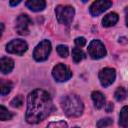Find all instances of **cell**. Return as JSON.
I'll return each instance as SVG.
<instances>
[{
	"mask_svg": "<svg viewBox=\"0 0 128 128\" xmlns=\"http://www.w3.org/2000/svg\"><path fill=\"white\" fill-rule=\"evenodd\" d=\"M55 107L48 92L40 89L32 91L27 99L26 121L30 124H36L47 118Z\"/></svg>",
	"mask_w": 128,
	"mask_h": 128,
	"instance_id": "cell-1",
	"label": "cell"
},
{
	"mask_svg": "<svg viewBox=\"0 0 128 128\" xmlns=\"http://www.w3.org/2000/svg\"><path fill=\"white\" fill-rule=\"evenodd\" d=\"M61 107L68 117H79L84 110L82 100L75 94L64 96L61 100Z\"/></svg>",
	"mask_w": 128,
	"mask_h": 128,
	"instance_id": "cell-2",
	"label": "cell"
},
{
	"mask_svg": "<svg viewBox=\"0 0 128 128\" xmlns=\"http://www.w3.org/2000/svg\"><path fill=\"white\" fill-rule=\"evenodd\" d=\"M55 13H56V18H57L58 22L60 24L68 26L73 21V18L75 15V10L72 6H69V5H66V6L59 5L55 9Z\"/></svg>",
	"mask_w": 128,
	"mask_h": 128,
	"instance_id": "cell-3",
	"label": "cell"
},
{
	"mask_svg": "<svg viewBox=\"0 0 128 128\" xmlns=\"http://www.w3.org/2000/svg\"><path fill=\"white\" fill-rule=\"evenodd\" d=\"M51 52V43L49 40H43L41 41L33 52V57L36 61L42 62L48 59Z\"/></svg>",
	"mask_w": 128,
	"mask_h": 128,
	"instance_id": "cell-4",
	"label": "cell"
},
{
	"mask_svg": "<svg viewBox=\"0 0 128 128\" xmlns=\"http://www.w3.org/2000/svg\"><path fill=\"white\" fill-rule=\"evenodd\" d=\"M88 53L92 59H101L106 56L107 51L101 41L92 40L88 46Z\"/></svg>",
	"mask_w": 128,
	"mask_h": 128,
	"instance_id": "cell-5",
	"label": "cell"
},
{
	"mask_svg": "<svg viewBox=\"0 0 128 128\" xmlns=\"http://www.w3.org/2000/svg\"><path fill=\"white\" fill-rule=\"evenodd\" d=\"M52 75H53V77L56 81L65 82V81L69 80L72 77V72L70 71V69L66 65H64L62 63H59L53 68Z\"/></svg>",
	"mask_w": 128,
	"mask_h": 128,
	"instance_id": "cell-6",
	"label": "cell"
},
{
	"mask_svg": "<svg viewBox=\"0 0 128 128\" xmlns=\"http://www.w3.org/2000/svg\"><path fill=\"white\" fill-rule=\"evenodd\" d=\"M28 49V45L24 40L21 39H15L9 42L6 46V51L11 54H16V55H23Z\"/></svg>",
	"mask_w": 128,
	"mask_h": 128,
	"instance_id": "cell-7",
	"label": "cell"
},
{
	"mask_svg": "<svg viewBox=\"0 0 128 128\" xmlns=\"http://www.w3.org/2000/svg\"><path fill=\"white\" fill-rule=\"evenodd\" d=\"M31 25V19L26 14H21L16 20V31L19 35H28L29 26Z\"/></svg>",
	"mask_w": 128,
	"mask_h": 128,
	"instance_id": "cell-8",
	"label": "cell"
},
{
	"mask_svg": "<svg viewBox=\"0 0 128 128\" xmlns=\"http://www.w3.org/2000/svg\"><path fill=\"white\" fill-rule=\"evenodd\" d=\"M116 78L114 68H104L99 72V80L103 87H109Z\"/></svg>",
	"mask_w": 128,
	"mask_h": 128,
	"instance_id": "cell-9",
	"label": "cell"
},
{
	"mask_svg": "<svg viewBox=\"0 0 128 128\" xmlns=\"http://www.w3.org/2000/svg\"><path fill=\"white\" fill-rule=\"evenodd\" d=\"M111 5H112L111 0H96L91 4L89 11L92 16H98L107 9H109Z\"/></svg>",
	"mask_w": 128,
	"mask_h": 128,
	"instance_id": "cell-10",
	"label": "cell"
},
{
	"mask_svg": "<svg viewBox=\"0 0 128 128\" xmlns=\"http://www.w3.org/2000/svg\"><path fill=\"white\" fill-rule=\"evenodd\" d=\"M26 7L34 12H40L46 7L45 0H27Z\"/></svg>",
	"mask_w": 128,
	"mask_h": 128,
	"instance_id": "cell-11",
	"label": "cell"
},
{
	"mask_svg": "<svg viewBox=\"0 0 128 128\" xmlns=\"http://www.w3.org/2000/svg\"><path fill=\"white\" fill-rule=\"evenodd\" d=\"M14 68V61L8 57H2L0 59V69L3 74L10 73Z\"/></svg>",
	"mask_w": 128,
	"mask_h": 128,
	"instance_id": "cell-12",
	"label": "cell"
},
{
	"mask_svg": "<svg viewBox=\"0 0 128 128\" xmlns=\"http://www.w3.org/2000/svg\"><path fill=\"white\" fill-rule=\"evenodd\" d=\"M92 100L94 102V106L97 109H101L105 104V97L104 95L99 91H93L91 94Z\"/></svg>",
	"mask_w": 128,
	"mask_h": 128,
	"instance_id": "cell-13",
	"label": "cell"
},
{
	"mask_svg": "<svg viewBox=\"0 0 128 128\" xmlns=\"http://www.w3.org/2000/svg\"><path fill=\"white\" fill-rule=\"evenodd\" d=\"M118 19H119L118 15H117L116 13H114V12H111V13L107 14V15L103 18L102 24H103L104 27H111V26H114V25L117 23Z\"/></svg>",
	"mask_w": 128,
	"mask_h": 128,
	"instance_id": "cell-14",
	"label": "cell"
},
{
	"mask_svg": "<svg viewBox=\"0 0 128 128\" xmlns=\"http://www.w3.org/2000/svg\"><path fill=\"white\" fill-rule=\"evenodd\" d=\"M119 125L121 127H128V106H124L120 112Z\"/></svg>",
	"mask_w": 128,
	"mask_h": 128,
	"instance_id": "cell-15",
	"label": "cell"
},
{
	"mask_svg": "<svg viewBox=\"0 0 128 128\" xmlns=\"http://www.w3.org/2000/svg\"><path fill=\"white\" fill-rule=\"evenodd\" d=\"M72 58L75 63H79L80 61H82L85 58V54L80 48H73L72 49Z\"/></svg>",
	"mask_w": 128,
	"mask_h": 128,
	"instance_id": "cell-16",
	"label": "cell"
},
{
	"mask_svg": "<svg viewBox=\"0 0 128 128\" xmlns=\"http://www.w3.org/2000/svg\"><path fill=\"white\" fill-rule=\"evenodd\" d=\"M11 90H12V83L10 81H4V80H2L1 81V84H0L1 95L2 96L7 95V94L10 93Z\"/></svg>",
	"mask_w": 128,
	"mask_h": 128,
	"instance_id": "cell-17",
	"label": "cell"
},
{
	"mask_svg": "<svg viewBox=\"0 0 128 128\" xmlns=\"http://www.w3.org/2000/svg\"><path fill=\"white\" fill-rule=\"evenodd\" d=\"M13 117V114L8 111L3 105L0 106V120L1 121H8V120H11Z\"/></svg>",
	"mask_w": 128,
	"mask_h": 128,
	"instance_id": "cell-18",
	"label": "cell"
},
{
	"mask_svg": "<svg viewBox=\"0 0 128 128\" xmlns=\"http://www.w3.org/2000/svg\"><path fill=\"white\" fill-rule=\"evenodd\" d=\"M114 96H115V99L117 101H119V102L123 101L126 98V91H125V89L123 87H118L117 90L115 91Z\"/></svg>",
	"mask_w": 128,
	"mask_h": 128,
	"instance_id": "cell-19",
	"label": "cell"
},
{
	"mask_svg": "<svg viewBox=\"0 0 128 128\" xmlns=\"http://www.w3.org/2000/svg\"><path fill=\"white\" fill-rule=\"evenodd\" d=\"M23 105V97L22 95L16 96L12 101H11V106L14 108H20Z\"/></svg>",
	"mask_w": 128,
	"mask_h": 128,
	"instance_id": "cell-20",
	"label": "cell"
},
{
	"mask_svg": "<svg viewBox=\"0 0 128 128\" xmlns=\"http://www.w3.org/2000/svg\"><path fill=\"white\" fill-rule=\"evenodd\" d=\"M57 52H58V54H59L62 58H66V57L68 56V53H69L68 48H67V46H65V45H58V46H57Z\"/></svg>",
	"mask_w": 128,
	"mask_h": 128,
	"instance_id": "cell-21",
	"label": "cell"
},
{
	"mask_svg": "<svg viewBox=\"0 0 128 128\" xmlns=\"http://www.w3.org/2000/svg\"><path fill=\"white\" fill-rule=\"evenodd\" d=\"M112 124H113V120L111 118H104L97 123V127H107V126H111Z\"/></svg>",
	"mask_w": 128,
	"mask_h": 128,
	"instance_id": "cell-22",
	"label": "cell"
},
{
	"mask_svg": "<svg viewBox=\"0 0 128 128\" xmlns=\"http://www.w3.org/2000/svg\"><path fill=\"white\" fill-rule=\"evenodd\" d=\"M49 127H60V128H64L67 127V123H65L64 121H58V122H51L48 124Z\"/></svg>",
	"mask_w": 128,
	"mask_h": 128,
	"instance_id": "cell-23",
	"label": "cell"
},
{
	"mask_svg": "<svg viewBox=\"0 0 128 128\" xmlns=\"http://www.w3.org/2000/svg\"><path fill=\"white\" fill-rule=\"evenodd\" d=\"M75 44L78 46V47H83L85 46L86 44V39L84 37H77L75 39Z\"/></svg>",
	"mask_w": 128,
	"mask_h": 128,
	"instance_id": "cell-24",
	"label": "cell"
},
{
	"mask_svg": "<svg viewBox=\"0 0 128 128\" xmlns=\"http://www.w3.org/2000/svg\"><path fill=\"white\" fill-rule=\"evenodd\" d=\"M113 108H114L113 104H112V103H108L107 106H106V111H107V112H112Z\"/></svg>",
	"mask_w": 128,
	"mask_h": 128,
	"instance_id": "cell-25",
	"label": "cell"
},
{
	"mask_svg": "<svg viewBox=\"0 0 128 128\" xmlns=\"http://www.w3.org/2000/svg\"><path fill=\"white\" fill-rule=\"evenodd\" d=\"M21 1H22V0H10V5H11V6H16V5H18Z\"/></svg>",
	"mask_w": 128,
	"mask_h": 128,
	"instance_id": "cell-26",
	"label": "cell"
},
{
	"mask_svg": "<svg viewBox=\"0 0 128 128\" xmlns=\"http://www.w3.org/2000/svg\"><path fill=\"white\" fill-rule=\"evenodd\" d=\"M125 21H126V26L128 27V7L125 8Z\"/></svg>",
	"mask_w": 128,
	"mask_h": 128,
	"instance_id": "cell-27",
	"label": "cell"
},
{
	"mask_svg": "<svg viewBox=\"0 0 128 128\" xmlns=\"http://www.w3.org/2000/svg\"><path fill=\"white\" fill-rule=\"evenodd\" d=\"M119 42L120 43H127L128 42V39L125 38V37H121V38H119Z\"/></svg>",
	"mask_w": 128,
	"mask_h": 128,
	"instance_id": "cell-28",
	"label": "cell"
},
{
	"mask_svg": "<svg viewBox=\"0 0 128 128\" xmlns=\"http://www.w3.org/2000/svg\"><path fill=\"white\" fill-rule=\"evenodd\" d=\"M87 1H88V0H82V2H84V3H85V2H87Z\"/></svg>",
	"mask_w": 128,
	"mask_h": 128,
	"instance_id": "cell-29",
	"label": "cell"
}]
</instances>
